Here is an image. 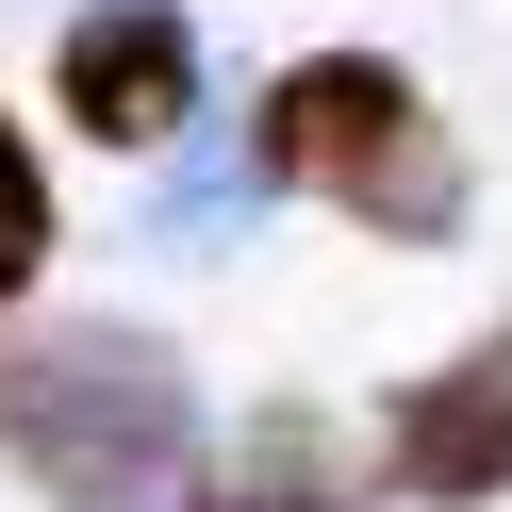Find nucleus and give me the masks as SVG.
Here are the masks:
<instances>
[{
  "instance_id": "1",
  "label": "nucleus",
  "mask_w": 512,
  "mask_h": 512,
  "mask_svg": "<svg viewBox=\"0 0 512 512\" xmlns=\"http://www.w3.org/2000/svg\"><path fill=\"white\" fill-rule=\"evenodd\" d=\"M0 463L50 512H166L199 463V380L133 314H50L0 331Z\"/></svg>"
},
{
  "instance_id": "2",
  "label": "nucleus",
  "mask_w": 512,
  "mask_h": 512,
  "mask_svg": "<svg viewBox=\"0 0 512 512\" xmlns=\"http://www.w3.org/2000/svg\"><path fill=\"white\" fill-rule=\"evenodd\" d=\"M248 166L281 182V199H331L347 232L380 248H446L479 199L463 133L430 116V83L397 67V50H298V67L248 100Z\"/></svg>"
},
{
  "instance_id": "3",
  "label": "nucleus",
  "mask_w": 512,
  "mask_h": 512,
  "mask_svg": "<svg viewBox=\"0 0 512 512\" xmlns=\"http://www.w3.org/2000/svg\"><path fill=\"white\" fill-rule=\"evenodd\" d=\"M50 116L83 149H182L199 133V17L182 0H83L67 34H50Z\"/></svg>"
},
{
  "instance_id": "4",
  "label": "nucleus",
  "mask_w": 512,
  "mask_h": 512,
  "mask_svg": "<svg viewBox=\"0 0 512 512\" xmlns=\"http://www.w3.org/2000/svg\"><path fill=\"white\" fill-rule=\"evenodd\" d=\"M380 479H397L413 512H479L512 496V314L479 347H446L430 380H397L380 397Z\"/></svg>"
},
{
  "instance_id": "5",
  "label": "nucleus",
  "mask_w": 512,
  "mask_h": 512,
  "mask_svg": "<svg viewBox=\"0 0 512 512\" xmlns=\"http://www.w3.org/2000/svg\"><path fill=\"white\" fill-rule=\"evenodd\" d=\"M182 512H364V479L331 463V430H314V413H265L215 479H182Z\"/></svg>"
},
{
  "instance_id": "6",
  "label": "nucleus",
  "mask_w": 512,
  "mask_h": 512,
  "mask_svg": "<svg viewBox=\"0 0 512 512\" xmlns=\"http://www.w3.org/2000/svg\"><path fill=\"white\" fill-rule=\"evenodd\" d=\"M50 232H67V215H50V149L0 116V298H34V281H50Z\"/></svg>"
}]
</instances>
